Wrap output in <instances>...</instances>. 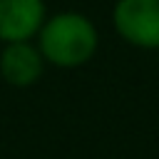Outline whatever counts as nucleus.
I'll return each mask as SVG.
<instances>
[{"label":"nucleus","instance_id":"nucleus-1","mask_svg":"<svg viewBox=\"0 0 159 159\" xmlns=\"http://www.w3.org/2000/svg\"><path fill=\"white\" fill-rule=\"evenodd\" d=\"M37 50L55 67H80L97 50V30L80 12L45 17L37 32Z\"/></svg>","mask_w":159,"mask_h":159},{"label":"nucleus","instance_id":"nucleus-2","mask_svg":"<svg viewBox=\"0 0 159 159\" xmlns=\"http://www.w3.org/2000/svg\"><path fill=\"white\" fill-rule=\"evenodd\" d=\"M114 27L132 45L159 47V0H119Z\"/></svg>","mask_w":159,"mask_h":159},{"label":"nucleus","instance_id":"nucleus-3","mask_svg":"<svg viewBox=\"0 0 159 159\" xmlns=\"http://www.w3.org/2000/svg\"><path fill=\"white\" fill-rule=\"evenodd\" d=\"M45 72V57L32 40L7 42L0 50V77L17 89L32 87Z\"/></svg>","mask_w":159,"mask_h":159},{"label":"nucleus","instance_id":"nucleus-4","mask_svg":"<svg viewBox=\"0 0 159 159\" xmlns=\"http://www.w3.org/2000/svg\"><path fill=\"white\" fill-rule=\"evenodd\" d=\"M45 17V0H0V42L35 40Z\"/></svg>","mask_w":159,"mask_h":159}]
</instances>
